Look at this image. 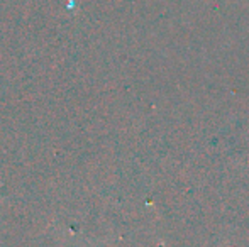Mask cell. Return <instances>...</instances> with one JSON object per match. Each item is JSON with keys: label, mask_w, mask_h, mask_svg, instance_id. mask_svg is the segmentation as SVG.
I'll use <instances>...</instances> for the list:
<instances>
[{"label": "cell", "mask_w": 249, "mask_h": 247, "mask_svg": "<svg viewBox=\"0 0 249 247\" xmlns=\"http://www.w3.org/2000/svg\"><path fill=\"white\" fill-rule=\"evenodd\" d=\"M0 198H2V197H0Z\"/></svg>", "instance_id": "cell-1"}]
</instances>
